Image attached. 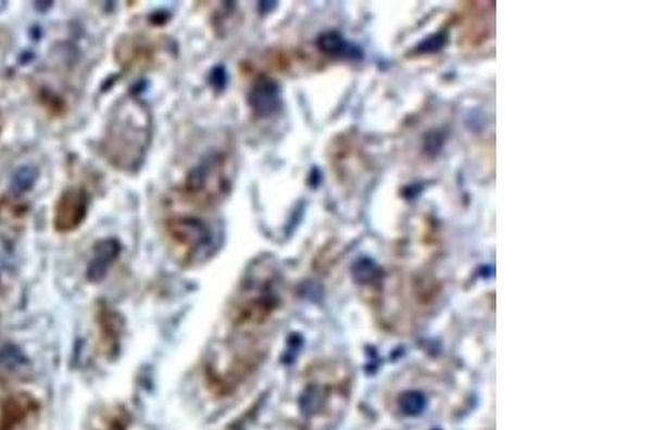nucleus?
Segmentation results:
<instances>
[{
    "label": "nucleus",
    "mask_w": 651,
    "mask_h": 430,
    "mask_svg": "<svg viewBox=\"0 0 651 430\" xmlns=\"http://www.w3.org/2000/svg\"><path fill=\"white\" fill-rule=\"evenodd\" d=\"M235 165L225 152H213L187 174L183 198L200 207H212L230 193Z\"/></svg>",
    "instance_id": "obj_3"
},
{
    "label": "nucleus",
    "mask_w": 651,
    "mask_h": 430,
    "mask_svg": "<svg viewBox=\"0 0 651 430\" xmlns=\"http://www.w3.org/2000/svg\"><path fill=\"white\" fill-rule=\"evenodd\" d=\"M90 195L83 187H68L61 193L52 211V228L59 233H70L80 228L89 212Z\"/></svg>",
    "instance_id": "obj_5"
},
{
    "label": "nucleus",
    "mask_w": 651,
    "mask_h": 430,
    "mask_svg": "<svg viewBox=\"0 0 651 430\" xmlns=\"http://www.w3.org/2000/svg\"><path fill=\"white\" fill-rule=\"evenodd\" d=\"M281 278L270 264H255L240 282L226 313L225 329L206 351L203 377L217 397H229L265 363L274 320L283 303Z\"/></svg>",
    "instance_id": "obj_1"
},
{
    "label": "nucleus",
    "mask_w": 651,
    "mask_h": 430,
    "mask_svg": "<svg viewBox=\"0 0 651 430\" xmlns=\"http://www.w3.org/2000/svg\"><path fill=\"white\" fill-rule=\"evenodd\" d=\"M251 104L258 115L266 116L277 109L278 87L270 78L262 77L253 86L251 93Z\"/></svg>",
    "instance_id": "obj_6"
},
{
    "label": "nucleus",
    "mask_w": 651,
    "mask_h": 430,
    "mask_svg": "<svg viewBox=\"0 0 651 430\" xmlns=\"http://www.w3.org/2000/svg\"><path fill=\"white\" fill-rule=\"evenodd\" d=\"M151 139V117L146 104L126 99L116 108L103 141V154L113 167L133 172L142 163Z\"/></svg>",
    "instance_id": "obj_2"
},
{
    "label": "nucleus",
    "mask_w": 651,
    "mask_h": 430,
    "mask_svg": "<svg viewBox=\"0 0 651 430\" xmlns=\"http://www.w3.org/2000/svg\"><path fill=\"white\" fill-rule=\"evenodd\" d=\"M0 137H2V121H0Z\"/></svg>",
    "instance_id": "obj_7"
},
{
    "label": "nucleus",
    "mask_w": 651,
    "mask_h": 430,
    "mask_svg": "<svg viewBox=\"0 0 651 430\" xmlns=\"http://www.w3.org/2000/svg\"><path fill=\"white\" fill-rule=\"evenodd\" d=\"M165 230L176 254L186 263L206 256L212 246L211 229L203 220L189 216H172L165 222Z\"/></svg>",
    "instance_id": "obj_4"
}]
</instances>
